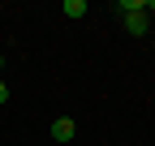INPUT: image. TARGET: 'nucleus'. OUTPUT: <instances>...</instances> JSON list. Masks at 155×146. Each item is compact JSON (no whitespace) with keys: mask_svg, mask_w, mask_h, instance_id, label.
I'll use <instances>...</instances> for the list:
<instances>
[{"mask_svg":"<svg viewBox=\"0 0 155 146\" xmlns=\"http://www.w3.org/2000/svg\"><path fill=\"white\" fill-rule=\"evenodd\" d=\"M73 133H78V125H73V116H56L52 120V142H73Z\"/></svg>","mask_w":155,"mask_h":146,"instance_id":"obj_1","label":"nucleus"},{"mask_svg":"<svg viewBox=\"0 0 155 146\" xmlns=\"http://www.w3.org/2000/svg\"><path fill=\"white\" fill-rule=\"evenodd\" d=\"M0 103H9V86L5 82H0Z\"/></svg>","mask_w":155,"mask_h":146,"instance_id":"obj_5","label":"nucleus"},{"mask_svg":"<svg viewBox=\"0 0 155 146\" xmlns=\"http://www.w3.org/2000/svg\"><path fill=\"white\" fill-rule=\"evenodd\" d=\"M61 13L78 22V17H86V0H65V9H61Z\"/></svg>","mask_w":155,"mask_h":146,"instance_id":"obj_3","label":"nucleus"},{"mask_svg":"<svg viewBox=\"0 0 155 146\" xmlns=\"http://www.w3.org/2000/svg\"><path fill=\"white\" fill-rule=\"evenodd\" d=\"M0 69H5V56H0Z\"/></svg>","mask_w":155,"mask_h":146,"instance_id":"obj_6","label":"nucleus"},{"mask_svg":"<svg viewBox=\"0 0 155 146\" xmlns=\"http://www.w3.org/2000/svg\"><path fill=\"white\" fill-rule=\"evenodd\" d=\"M121 13H147V0H121Z\"/></svg>","mask_w":155,"mask_h":146,"instance_id":"obj_4","label":"nucleus"},{"mask_svg":"<svg viewBox=\"0 0 155 146\" xmlns=\"http://www.w3.org/2000/svg\"><path fill=\"white\" fill-rule=\"evenodd\" d=\"M125 30L129 34H147V13H125Z\"/></svg>","mask_w":155,"mask_h":146,"instance_id":"obj_2","label":"nucleus"}]
</instances>
